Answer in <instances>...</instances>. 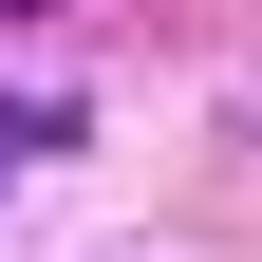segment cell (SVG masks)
<instances>
[{"mask_svg":"<svg viewBox=\"0 0 262 262\" xmlns=\"http://www.w3.org/2000/svg\"><path fill=\"white\" fill-rule=\"evenodd\" d=\"M38 150H75V113H0V187L38 169Z\"/></svg>","mask_w":262,"mask_h":262,"instance_id":"obj_1","label":"cell"},{"mask_svg":"<svg viewBox=\"0 0 262 262\" xmlns=\"http://www.w3.org/2000/svg\"><path fill=\"white\" fill-rule=\"evenodd\" d=\"M0 19H56V0H0Z\"/></svg>","mask_w":262,"mask_h":262,"instance_id":"obj_2","label":"cell"}]
</instances>
